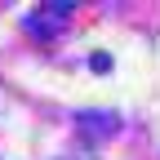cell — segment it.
<instances>
[{
    "instance_id": "obj_1",
    "label": "cell",
    "mask_w": 160,
    "mask_h": 160,
    "mask_svg": "<svg viewBox=\"0 0 160 160\" xmlns=\"http://www.w3.org/2000/svg\"><path fill=\"white\" fill-rule=\"evenodd\" d=\"M76 125L89 129V133H116V129H120V116H116V111H80Z\"/></svg>"
}]
</instances>
